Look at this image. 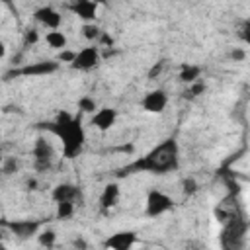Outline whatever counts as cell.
Instances as JSON below:
<instances>
[{"label": "cell", "instance_id": "ba28073f", "mask_svg": "<svg viewBox=\"0 0 250 250\" xmlns=\"http://www.w3.org/2000/svg\"><path fill=\"white\" fill-rule=\"evenodd\" d=\"M31 18L35 20V23L43 25L45 29H59L61 23H62V14L55 6H49V4L35 8Z\"/></svg>", "mask_w": 250, "mask_h": 250}, {"label": "cell", "instance_id": "4dcf8cb0", "mask_svg": "<svg viewBox=\"0 0 250 250\" xmlns=\"http://www.w3.org/2000/svg\"><path fill=\"white\" fill-rule=\"evenodd\" d=\"M0 2H4V4H10V2H12V0H0Z\"/></svg>", "mask_w": 250, "mask_h": 250}, {"label": "cell", "instance_id": "6da1fadb", "mask_svg": "<svg viewBox=\"0 0 250 250\" xmlns=\"http://www.w3.org/2000/svg\"><path fill=\"white\" fill-rule=\"evenodd\" d=\"M51 135H55L61 141V154L66 160H74L82 154L86 145V129L82 125V113H70L61 109L57 117L43 125Z\"/></svg>", "mask_w": 250, "mask_h": 250}, {"label": "cell", "instance_id": "ffe728a7", "mask_svg": "<svg viewBox=\"0 0 250 250\" xmlns=\"http://www.w3.org/2000/svg\"><path fill=\"white\" fill-rule=\"evenodd\" d=\"M57 205V211H55V217L61 219V221H66L74 215L76 211V201H61V203H55Z\"/></svg>", "mask_w": 250, "mask_h": 250}, {"label": "cell", "instance_id": "f1b7e54d", "mask_svg": "<svg viewBox=\"0 0 250 250\" xmlns=\"http://www.w3.org/2000/svg\"><path fill=\"white\" fill-rule=\"evenodd\" d=\"M230 59H232L234 62H236V61H244V59H246V53H244L242 49H232V51H230Z\"/></svg>", "mask_w": 250, "mask_h": 250}, {"label": "cell", "instance_id": "484cf974", "mask_svg": "<svg viewBox=\"0 0 250 250\" xmlns=\"http://www.w3.org/2000/svg\"><path fill=\"white\" fill-rule=\"evenodd\" d=\"M238 35H240V39H242L246 45H250V18L244 20V23H242L240 29H238Z\"/></svg>", "mask_w": 250, "mask_h": 250}, {"label": "cell", "instance_id": "7c38bea8", "mask_svg": "<svg viewBox=\"0 0 250 250\" xmlns=\"http://www.w3.org/2000/svg\"><path fill=\"white\" fill-rule=\"evenodd\" d=\"M119 199H121V188H119V184L117 182H109V184L104 186V189L100 193V199H98L100 201V209L104 213H107V211H111L113 207L119 205Z\"/></svg>", "mask_w": 250, "mask_h": 250}, {"label": "cell", "instance_id": "f546056e", "mask_svg": "<svg viewBox=\"0 0 250 250\" xmlns=\"http://www.w3.org/2000/svg\"><path fill=\"white\" fill-rule=\"evenodd\" d=\"M98 45H109V47H111V45H113V37H109V35H107V33L104 31V35L100 37V41H98Z\"/></svg>", "mask_w": 250, "mask_h": 250}, {"label": "cell", "instance_id": "8992f818", "mask_svg": "<svg viewBox=\"0 0 250 250\" xmlns=\"http://www.w3.org/2000/svg\"><path fill=\"white\" fill-rule=\"evenodd\" d=\"M31 156H33V168L37 172H47L53 168L55 164V148L53 145L47 141V137H37L31 148Z\"/></svg>", "mask_w": 250, "mask_h": 250}, {"label": "cell", "instance_id": "ac0fdd59", "mask_svg": "<svg viewBox=\"0 0 250 250\" xmlns=\"http://www.w3.org/2000/svg\"><path fill=\"white\" fill-rule=\"evenodd\" d=\"M80 33H82V37H84L88 43H98L100 37L104 35V29H102L96 21H86V23H82Z\"/></svg>", "mask_w": 250, "mask_h": 250}, {"label": "cell", "instance_id": "30bf717a", "mask_svg": "<svg viewBox=\"0 0 250 250\" xmlns=\"http://www.w3.org/2000/svg\"><path fill=\"white\" fill-rule=\"evenodd\" d=\"M68 8L82 23H86V21H96L100 4L96 0H68Z\"/></svg>", "mask_w": 250, "mask_h": 250}, {"label": "cell", "instance_id": "9c48e42d", "mask_svg": "<svg viewBox=\"0 0 250 250\" xmlns=\"http://www.w3.org/2000/svg\"><path fill=\"white\" fill-rule=\"evenodd\" d=\"M115 123H117V109L109 105L98 107V111L90 115V125L100 133H107L109 129H113Z\"/></svg>", "mask_w": 250, "mask_h": 250}, {"label": "cell", "instance_id": "83f0119b", "mask_svg": "<svg viewBox=\"0 0 250 250\" xmlns=\"http://www.w3.org/2000/svg\"><path fill=\"white\" fill-rule=\"evenodd\" d=\"M74 55H76V51H68V49H64V51H61L59 61H62V62H66V64H70V62H72V59H74Z\"/></svg>", "mask_w": 250, "mask_h": 250}, {"label": "cell", "instance_id": "277c9868", "mask_svg": "<svg viewBox=\"0 0 250 250\" xmlns=\"http://www.w3.org/2000/svg\"><path fill=\"white\" fill-rule=\"evenodd\" d=\"M174 205H176V201L172 195H168L162 189L152 188V189H148V193L145 197V215L146 217H160V215L172 211Z\"/></svg>", "mask_w": 250, "mask_h": 250}, {"label": "cell", "instance_id": "4316f807", "mask_svg": "<svg viewBox=\"0 0 250 250\" xmlns=\"http://www.w3.org/2000/svg\"><path fill=\"white\" fill-rule=\"evenodd\" d=\"M16 170H18V162H16V158H6L4 164H2V172H4L6 176H10V174H14Z\"/></svg>", "mask_w": 250, "mask_h": 250}, {"label": "cell", "instance_id": "d6986e66", "mask_svg": "<svg viewBox=\"0 0 250 250\" xmlns=\"http://www.w3.org/2000/svg\"><path fill=\"white\" fill-rule=\"evenodd\" d=\"M98 102L92 98V96H80L78 98V102H76V109H78V113H82V115H92V113H96L98 111Z\"/></svg>", "mask_w": 250, "mask_h": 250}, {"label": "cell", "instance_id": "2e32d148", "mask_svg": "<svg viewBox=\"0 0 250 250\" xmlns=\"http://www.w3.org/2000/svg\"><path fill=\"white\" fill-rule=\"evenodd\" d=\"M43 41L47 43V47H51V49H55V51H64L66 45H68V37H66L64 31H61V27H59V29H49V31L45 33Z\"/></svg>", "mask_w": 250, "mask_h": 250}, {"label": "cell", "instance_id": "603a6c76", "mask_svg": "<svg viewBox=\"0 0 250 250\" xmlns=\"http://www.w3.org/2000/svg\"><path fill=\"white\" fill-rule=\"evenodd\" d=\"M197 189H199V186H197V182L193 178H186L182 182V191L186 195H193V193H197Z\"/></svg>", "mask_w": 250, "mask_h": 250}, {"label": "cell", "instance_id": "5b68a950", "mask_svg": "<svg viewBox=\"0 0 250 250\" xmlns=\"http://www.w3.org/2000/svg\"><path fill=\"white\" fill-rule=\"evenodd\" d=\"M102 62V53H100V45L98 43H90L86 47H82L80 51H76L72 62L68 64L70 68L74 70H80V72H90L94 68H98Z\"/></svg>", "mask_w": 250, "mask_h": 250}, {"label": "cell", "instance_id": "7402d4cb", "mask_svg": "<svg viewBox=\"0 0 250 250\" xmlns=\"http://www.w3.org/2000/svg\"><path fill=\"white\" fill-rule=\"evenodd\" d=\"M205 92V84L201 82V80H197V82H193V84H188V90H186V98H197L199 94H203Z\"/></svg>", "mask_w": 250, "mask_h": 250}, {"label": "cell", "instance_id": "5bb4252c", "mask_svg": "<svg viewBox=\"0 0 250 250\" xmlns=\"http://www.w3.org/2000/svg\"><path fill=\"white\" fill-rule=\"evenodd\" d=\"M10 230L18 236V238H31V236H37L39 232V223L37 221H31V219H23V221H12L8 223Z\"/></svg>", "mask_w": 250, "mask_h": 250}, {"label": "cell", "instance_id": "e0dca14e", "mask_svg": "<svg viewBox=\"0 0 250 250\" xmlns=\"http://www.w3.org/2000/svg\"><path fill=\"white\" fill-rule=\"evenodd\" d=\"M201 72H203V68H201L199 64L184 62V64L180 66V74H178V78H180V82H184V84H193V82L201 80Z\"/></svg>", "mask_w": 250, "mask_h": 250}, {"label": "cell", "instance_id": "d4e9b609", "mask_svg": "<svg viewBox=\"0 0 250 250\" xmlns=\"http://www.w3.org/2000/svg\"><path fill=\"white\" fill-rule=\"evenodd\" d=\"M39 41V31L37 29H25L23 31V45H35Z\"/></svg>", "mask_w": 250, "mask_h": 250}, {"label": "cell", "instance_id": "cb8c5ba5", "mask_svg": "<svg viewBox=\"0 0 250 250\" xmlns=\"http://www.w3.org/2000/svg\"><path fill=\"white\" fill-rule=\"evenodd\" d=\"M164 66H166V61H158V62H154L150 68H148V80H154V78H158L160 74H162V70H164Z\"/></svg>", "mask_w": 250, "mask_h": 250}, {"label": "cell", "instance_id": "3957f363", "mask_svg": "<svg viewBox=\"0 0 250 250\" xmlns=\"http://www.w3.org/2000/svg\"><path fill=\"white\" fill-rule=\"evenodd\" d=\"M250 230V225L248 221L240 219V217H229L225 223H223V229H221V246L223 248H238L244 244V238Z\"/></svg>", "mask_w": 250, "mask_h": 250}, {"label": "cell", "instance_id": "9a60e30c", "mask_svg": "<svg viewBox=\"0 0 250 250\" xmlns=\"http://www.w3.org/2000/svg\"><path fill=\"white\" fill-rule=\"evenodd\" d=\"M59 68V62L55 61H41V62H31V64H25L23 68L18 70V74H23V76H45V74H51Z\"/></svg>", "mask_w": 250, "mask_h": 250}, {"label": "cell", "instance_id": "8fae6325", "mask_svg": "<svg viewBox=\"0 0 250 250\" xmlns=\"http://www.w3.org/2000/svg\"><path fill=\"white\" fill-rule=\"evenodd\" d=\"M135 244H137V234L133 230H117L104 240V248H111V250H129Z\"/></svg>", "mask_w": 250, "mask_h": 250}, {"label": "cell", "instance_id": "4fadbf2b", "mask_svg": "<svg viewBox=\"0 0 250 250\" xmlns=\"http://www.w3.org/2000/svg\"><path fill=\"white\" fill-rule=\"evenodd\" d=\"M78 197H80V189H78L76 184H70V182L57 184L51 189V199L55 203H61V201H76Z\"/></svg>", "mask_w": 250, "mask_h": 250}, {"label": "cell", "instance_id": "44dd1931", "mask_svg": "<svg viewBox=\"0 0 250 250\" xmlns=\"http://www.w3.org/2000/svg\"><path fill=\"white\" fill-rule=\"evenodd\" d=\"M37 242H39V246L51 248V246H55V242H57V232L51 230V229L39 230V232H37Z\"/></svg>", "mask_w": 250, "mask_h": 250}, {"label": "cell", "instance_id": "52a82bcc", "mask_svg": "<svg viewBox=\"0 0 250 250\" xmlns=\"http://www.w3.org/2000/svg\"><path fill=\"white\" fill-rule=\"evenodd\" d=\"M168 102H170L168 92H166V90H162V88H154V90H148V92L143 96V100H141V104H139V105H141V109H143L145 113L160 115V113H164V111H166Z\"/></svg>", "mask_w": 250, "mask_h": 250}, {"label": "cell", "instance_id": "7a4b0ae2", "mask_svg": "<svg viewBox=\"0 0 250 250\" xmlns=\"http://www.w3.org/2000/svg\"><path fill=\"white\" fill-rule=\"evenodd\" d=\"M180 168V145L174 137H168L154 145L150 150H146L143 156H139L135 162H131L125 170L127 174L145 172L154 176H164L170 172H176Z\"/></svg>", "mask_w": 250, "mask_h": 250}]
</instances>
